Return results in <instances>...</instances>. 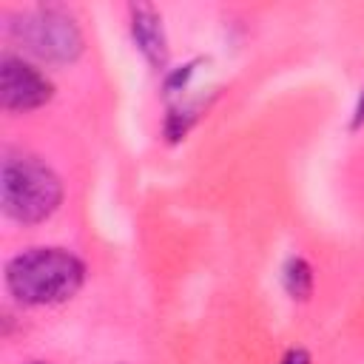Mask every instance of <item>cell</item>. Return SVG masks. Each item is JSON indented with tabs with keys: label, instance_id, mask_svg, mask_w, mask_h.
I'll return each instance as SVG.
<instances>
[{
	"label": "cell",
	"instance_id": "6da1fadb",
	"mask_svg": "<svg viewBox=\"0 0 364 364\" xmlns=\"http://www.w3.org/2000/svg\"><path fill=\"white\" fill-rule=\"evenodd\" d=\"M85 279L82 262L63 247H31L6 264L9 293L31 307L71 299Z\"/></svg>",
	"mask_w": 364,
	"mask_h": 364
},
{
	"label": "cell",
	"instance_id": "7a4b0ae2",
	"mask_svg": "<svg viewBox=\"0 0 364 364\" xmlns=\"http://www.w3.org/2000/svg\"><path fill=\"white\" fill-rule=\"evenodd\" d=\"M3 210L17 222H43L51 216L63 199V185L57 173L28 154H6L3 159Z\"/></svg>",
	"mask_w": 364,
	"mask_h": 364
},
{
	"label": "cell",
	"instance_id": "3957f363",
	"mask_svg": "<svg viewBox=\"0 0 364 364\" xmlns=\"http://www.w3.org/2000/svg\"><path fill=\"white\" fill-rule=\"evenodd\" d=\"M11 31L31 54L48 63H71L82 51V34L77 23L60 9L26 11L11 26Z\"/></svg>",
	"mask_w": 364,
	"mask_h": 364
},
{
	"label": "cell",
	"instance_id": "277c9868",
	"mask_svg": "<svg viewBox=\"0 0 364 364\" xmlns=\"http://www.w3.org/2000/svg\"><path fill=\"white\" fill-rule=\"evenodd\" d=\"M0 97L6 111H31L51 100V82L26 60L3 54L0 60Z\"/></svg>",
	"mask_w": 364,
	"mask_h": 364
},
{
	"label": "cell",
	"instance_id": "5b68a950",
	"mask_svg": "<svg viewBox=\"0 0 364 364\" xmlns=\"http://www.w3.org/2000/svg\"><path fill=\"white\" fill-rule=\"evenodd\" d=\"M131 28H134V40L142 48V54L151 63H162L165 60V40H162V28H159L156 14L145 6L134 9V26Z\"/></svg>",
	"mask_w": 364,
	"mask_h": 364
},
{
	"label": "cell",
	"instance_id": "8992f818",
	"mask_svg": "<svg viewBox=\"0 0 364 364\" xmlns=\"http://www.w3.org/2000/svg\"><path fill=\"white\" fill-rule=\"evenodd\" d=\"M284 287L293 299H307L313 290V273L304 259H290L284 264Z\"/></svg>",
	"mask_w": 364,
	"mask_h": 364
},
{
	"label": "cell",
	"instance_id": "52a82bcc",
	"mask_svg": "<svg viewBox=\"0 0 364 364\" xmlns=\"http://www.w3.org/2000/svg\"><path fill=\"white\" fill-rule=\"evenodd\" d=\"M282 364H310V358H307V353L304 350H290L287 355H284V361Z\"/></svg>",
	"mask_w": 364,
	"mask_h": 364
},
{
	"label": "cell",
	"instance_id": "ba28073f",
	"mask_svg": "<svg viewBox=\"0 0 364 364\" xmlns=\"http://www.w3.org/2000/svg\"><path fill=\"white\" fill-rule=\"evenodd\" d=\"M34 364H43V361H34Z\"/></svg>",
	"mask_w": 364,
	"mask_h": 364
}]
</instances>
